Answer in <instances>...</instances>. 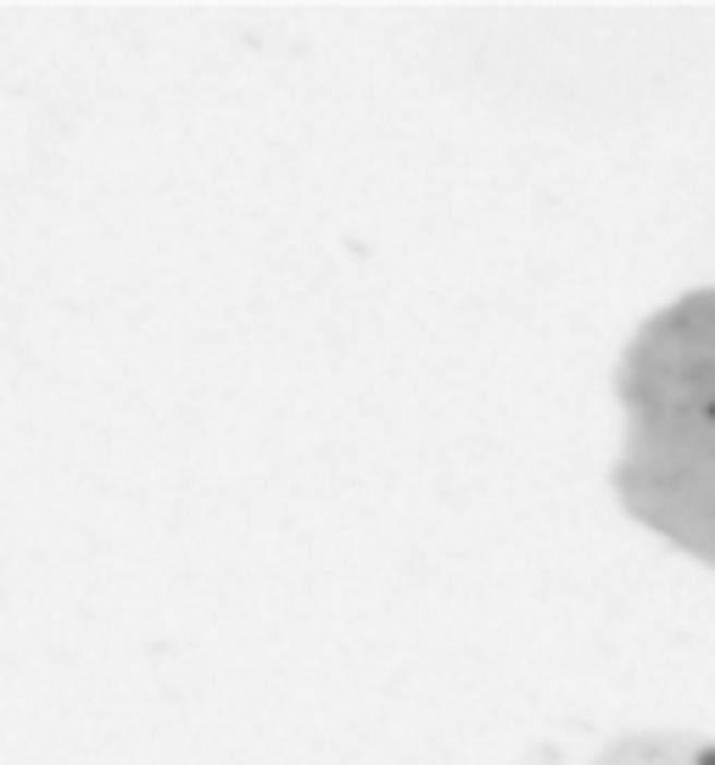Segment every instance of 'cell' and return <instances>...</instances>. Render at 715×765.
Listing matches in <instances>:
<instances>
[{
    "label": "cell",
    "mask_w": 715,
    "mask_h": 765,
    "mask_svg": "<svg viewBox=\"0 0 715 765\" xmlns=\"http://www.w3.org/2000/svg\"><path fill=\"white\" fill-rule=\"evenodd\" d=\"M699 765H715V754H704V760H699Z\"/></svg>",
    "instance_id": "1"
}]
</instances>
